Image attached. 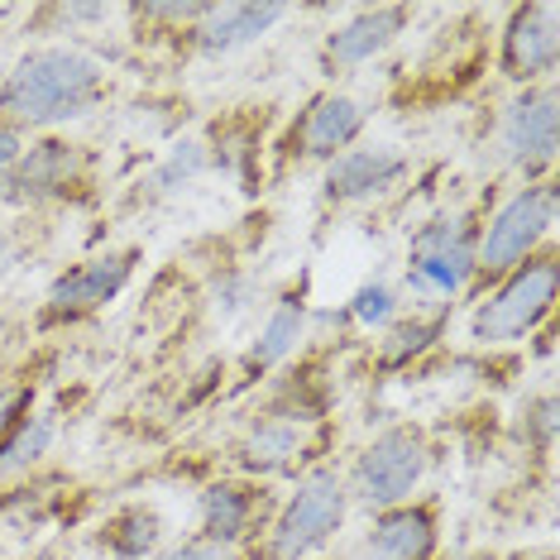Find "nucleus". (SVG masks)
I'll list each match as a JSON object with an SVG mask.
<instances>
[{"instance_id": "23", "label": "nucleus", "mask_w": 560, "mask_h": 560, "mask_svg": "<svg viewBox=\"0 0 560 560\" xmlns=\"http://www.w3.org/2000/svg\"><path fill=\"white\" fill-rule=\"evenodd\" d=\"M207 149H211V173H225L231 183H240V192H259V183H264V139H259L254 125H245V120L221 125V130L207 139Z\"/></svg>"}, {"instance_id": "16", "label": "nucleus", "mask_w": 560, "mask_h": 560, "mask_svg": "<svg viewBox=\"0 0 560 560\" xmlns=\"http://www.w3.org/2000/svg\"><path fill=\"white\" fill-rule=\"evenodd\" d=\"M407 24H412V10H407V5H369V10H354V15H346L336 30H326V39H322V68L330 72V78H346V72L369 68V62H378L393 44L402 39Z\"/></svg>"}, {"instance_id": "8", "label": "nucleus", "mask_w": 560, "mask_h": 560, "mask_svg": "<svg viewBox=\"0 0 560 560\" xmlns=\"http://www.w3.org/2000/svg\"><path fill=\"white\" fill-rule=\"evenodd\" d=\"M499 154L522 183H546L560 154V96L556 82L522 86L499 110Z\"/></svg>"}, {"instance_id": "20", "label": "nucleus", "mask_w": 560, "mask_h": 560, "mask_svg": "<svg viewBox=\"0 0 560 560\" xmlns=\"http://www.w3.org/2000/svg\"><path fill=\"white\" fill-rule=\"evenodd\" d=\"M445 336V312H412V316H398L384 336L374 340V364L384 369V374H402V369L422 364L431 350L441 346Z\"/></svg>"}, {"instance_id": "12", "label": "nucleus", "mask_w": 560, "mask_h": 560, "mask_svg": "<svg viewBox=\"0 0 560 560\" xmlns=\"http://www.w3.org/2000/svg\"><path fill=\"white\" fill-rule=\"evenodd\" d=\"M560 68V10L551 0L513 5L499 30V72L517 86H541Z\"/></svg>"}, {"instance_id": "29", "label": "nucleus", "mask_w": 560, "mask_h": 560, "mask_svg": "<svg viewBox=\"0 0 560 560\" xmlns=\"http://www.w3.org/2000/svg\"><path fill=\"white\" fill-rule=\"evenodd\" d=\"M34 412V384H0V441Z\"/></svg>"}, {"instance_id": "15", "label": "nucleus", "mask_w": 560, "mask_h": 560, "mask_svg": "<svg viewBox=\"0 0 560 560\" xmlns=\"http://www.w3.org/2000/svg\"><path fill=\"white\" fill-rule=\"evenodd\" d=\"M288 15L292 10L278 5V0H231V5H207L201 20L183 34V44L207 62L235 58V54H245V48H254L259 39H269Z\"/></svg>"}, {"instance_id": "22", "label": "nucleus", "mask_w": 560, "mask_h": 560, "mask_svg": "<svg viewBox=\"0 0 560 560\" xmlns=\"http://www.w3.org/2000/svg\"><path fill=\"white\" fill-rule=\"evenodd\" d=\"M211 173V149L201 135H183L177 144L163 149V159L139 177V201H168L177 192H187V187L197 183V177Z\"/></svg>"}, {"instance_id": "26", "label": "nucleus", "mask_w": 560, "mask_h": 560, "mask_svg": "<svg viewBox=\"0 0 560 560\" xmlns=\"http://www.w3.org/2000/svg\"><path fill=\"white\" fill-rule=\"evenodd\" d=\"M259 302H264L259 273L240 269V264H231V269H221V273H211V283H207V307H211V316H215L221 326H235L240 316L259 312Z\"/></svg>"}, {"instance_id": "3", "label": "nucleus", "mask_w": 560, "mask_h": 560, "mask_svg": "<svg viewBox=\"0 0 560 560\" xmlns=\"http://www.w3.org/2000/svg\"><path fill=\"white\" fill-rule=\"evenodd\" d=\"M350 517L346 475L336 465H312L292 479V489L278 499L269 527H264L259 560H312L336 541V532Z\"/></svg>"}, {"instance_id": "25", "label": "nucleus", "mask_w": 560, "mask_h": 560, "mask_svg": "<svg viewBox=\"0 0 560 560\" xmlns=\"http://www.w3.org/2000/svg\"><path fill=\"white\" fill-rule=\"evenodd\" d=\"M398 316H402V292L393 288L384 273L364 278V283L346 298V322L354 330H364V336H384Z\"/></svg>"}, {"instance_id": "32", "label": "nucleus", "mask_w": 560, "mask_h": 560, "mask_svg": "<svg viewBox=\"0 0 560 560\" xmlns=\"http://www.w3.org/2000/svg\"><path fill=\"white\" fill-rule=\"evenodd\" d=\"M5 360H10V354H5V336H0V374H5Z\"/></svg>"}, {"instance_id": "4", "label": "nucleus", "mask_w": 560, "mask_h": 560, "mask_svg": "<svg viewBox=\"0 0 560 560\" xmlns=\"http://www.w3.org/2000/svg\"><path fill=\"white\" fill-rule=\"evenodd\" d=\"M560 215V187L556 177L546 183H522L513 187L489 215H479L475 235V283H499L503 273L522 269L527 259H537L541 249H551Z\"/></svg>"}, {"instance_id": "27", "label": "nucleus", "mask_w": 560, "mask_h": 560, "mask_svg": "<svg viewBox=\"0 0 560 560\" xmlns=\"http://www.w3.org/2000/svg\"><path fill=\"white\" fill-rule=\"evenodd\" d=\"M513 431H517V445L527 455H551V445H556V393L551 388L527 393V398L517 402Z\"/></svg>"}, {"instance_id": "9", "label": "nucleus", "mask_w": 560, "mask_h": 560, "mask_svg": "<svg viewBox=\"0 0 560 560\" xmlns=\"http://www.w3.org/2000/svg\"><path fill=\"white\" fill-rule=\"evenodd\" d=\"M139 269V249H101L92 259L62 269L44 292V326H78L86 316L106 312L130 288Z\"/></svg>"}, {"instance_id": "11", "label": "nucleus", "mask_w": 560, "mask_h": 560, "mask_svg": "<svg viewBox=\"0 0 560 560\" xmlns=\"http://www.w3.org/2000/svg\"><path fill=\"white\" fill-rule=\"evenodd\" d=\"M369 116H374V106H369L364 96L354 92H322L312 96L307 106L298 110V120H292V135H288V159L292 163H326L340 159L346 149H354L369 130Z\"/></svg>"}, {"instance_id": "30", "label": "nucleus", "mask_w": 560, "mask_h": 560, "mask_svg": "<svg viewBox=\"0 0 560 560\" xmlns=\"http://www.w3.org/2000/svg\"><path fill=\"white\" fill-rule=\"evenodd\" d=\"M24 264H30V245H24L20 235L0 231V283H5V278H15Z\"/></svg>"}, {"instance_id": "28", "label": "nucleus", "mask_w": 560, "mask_h": 560, "mask_svg": "<svg viewBox=\"0 0 560 560\" xmlns=\"http://www.w3.org/2000/svg\"><path fill=\"white\" fill-rule=\"evenodd\" d=\"M154 560H245L240 546H225V541H211V537H183L168 551H159Z\"/></svg>"}, {"instance_id": "17", "label": "nucleus", "mask_w": 560, "mask_h": 560, "mask_svg": "<svg viewBox=\"0 0 560 560\" xmlns=\"http://www.w3.org/2000/svg\"><path fill=\"white\" fill-rule=\"evenodd\" d=\"M307 340H312V302H307V283H302V288L278 292V298L269 302L259 330H254V340L245 346L240 369H245L249 384H259V378H269V374H278V369H288L292 360H298Z\"/></svg>"}, {"instance_id": "10", "label": "nucleus", "mask_w": 560, "mask_h": 560, "mask_svg": "<svg viewBox=\"0 0 560 560\" xmlns=\"http://www.w3.org/2000/svg\"><path fill=\"white\" fill-rule=\"evenodd\" d=\"M273 489L264 479H245V475H221L211 483H201L197 493V537L225 541L245 551L249 541L264 537L273 517Z\"/></svg>"}, {"instance_id": "24", "label": "nucleus", "mask_w": 560, "mask_h": 560, "mask_svg": "<svg viewBox=\"0 0 560 560\" xmlns=\"http://www.w3.org/2000/svg\"><path fill=\"white\" fill-rule=\"evenodd\" d=\"M58 445V417L34 407L24 422L0 441V479H24L30 469H39Z\"/></svg>"}, {"instance_id": "2", "label": "nucleus", "mask_w": 560, "mask_h": 560, "mask_svg": "<svg viewBox=\"0 0 560 560\" xmlns=\"http://www.w3.org/2000/svg\"><path fill=\"white\" fill-rule=\"evenodd\" d=\"M475 235L479 211L469 207H441L431 211L412 235H407L402 259V288L412 302L445 312L455 298L475 288Z\"/></svg>"}, {"instance_id": "21", "label": "nucleus", "mask_w": 560, "mask_h": 560, "mask_svg": "<svg viewBox=\"0 0 560 560\" xmlns=\"http://www.w3.org/2000/svg\"><path fill=\"white\" fill-rule=\"evenodd\" d=\"M163 513L154 503H125L101 527V551L110 560H154L163 551Z\"/></svg>"}, {"instance_id": "1", "label": "nucleus", "mask_w": 560, "mask_h": 560, "mask_svg": "<svg viewBox=\"0 0 560 560\" xmlns=\"http://www.w3.org/2000/svg\"><path fill=\"white\" fill-rule=\"evenodd\" d=\"M110 96V72L92 48L39 44L0 78V120L24 135H54L62 125L96 116Z\"/></svg>"}, {"instance_id": "5", "label": "nucleus", "mask_w": 560, "mask_h": 560, "mask_svg": "<svg viewBox=\"0 0 560 560\" xmlns=\"http://www.w3.org/2000/svg\"><path fill=\"white\" fill-rule=\"evenodd\" d=\"M556 298H560V264H556V249H541L537 259H527L522 269L489 283V292L469 312V340L479 350L522 346L537 330H546Z\"/></svg>"}, {"instance_id": "19", "label": "nucleus", "mask_w": 560, "mask_h": 560, "mask_svg": "<svg viewBox=\"0 0 560 560\" xmlns=\"http://www.w3.org/2000/svg\"><path fill=\"white\" fill-rule=\"evenodd\" d=\"M330 402H336V384H330V374L322 364L307 360L298 369H283V374L273 378L259 412L288 417V422H298V427H322L330 417Z\"/></svg>"}, {"instance_id": "31", "label": "nucleus", "mask_w": 560, "mask_h": 560, "mask_svg": "<svg viewBox=\"0 0 560 560\" xmlns=\"http://www.w3.org/2000/svg\"><path fill=\"white\" fill-rule=\"evenodd\" d=\"M24 144H30V135L15 130L10 120H0V173H5L10 163H15V159L24 154Z\"/></svg>"}, {"instance_id": "18", "label": "nucleus", "mask_w": 560, "mask_h": 560, "mask_svg": "<svg viewBox=\"0 0 560 560\" xmlns=\"http://www.w3.org/2000/svg\"><path fill=\"white\" fill-rule=\"evenodd\" d=\"M441 522L431 503H398L369 517L364 560H436Z\"/></svg>"}, {"instance_id": "14", "label": "nucleus", "mask_w": 560, "mask_h": 560, "mask_svg": "<svg viewBox=\"0 0 560 560\" xmlns=\"http://www.w3.org/2000/svg\"><path fill=\"white\" fill-rule=\"evenodd\" d=\"M235 469L245 479H298L302 469H312V455H316V427H298L288 417H273V412H259L249 417L245 431L235 436Z\"/></svg>"}, {"instance_id": "6", "label": "nucleus", "mask_w": 560, "mask_h": 560, "mask_svg": "<svg viewBox=\"0 0 560 560\" xmlns=\"http://www.w3.org/2000/svg\"><path fill=\"white\" fill-rule=\"evenodd\" d=\"M431 475V441L422 427L412 422H393L384 431H374L354 460L346 469V493L350 508H364L369 517L384 513V508L412 503L417 489Z\"/></svg>"}, {"instance_id": "7", "label": "nucleus", "mask_w": 560, "mask_h": 560, "mask_svg": "<svg viewBox=\"0 0 560 560\" xmlns=\"http://www.w3.org/2000/svg\"><path fill=\"white\" fill-rule=\"evenodd\" d=\"M96 159L86 154V144L68 135H34L24 144V154L0 173V201L20 211L39 207H68L92 192Z\"/></svg>"}, {"instance_id": "13", "label": "nucleus", "mask_w": 560, "mask_h": 560, "mask_svg": "<svg viewBox=\"0 0 560 560\" xmlns=\"http://www.w3.org/2000/svg\"><path fill=\"white\" fill-rule=\"evenodd\" d=\"M412 173V159L398 144H354L322 168V201L326 207H374L393 197Z\"/></svg>"}, {"instance_id": "33", "label": "nucleus", "mask_w": 560, "mask_h": 560, "mask_svg": "<svg viewBox=\"0 0 560 560\" xmlns=\"http://www.w3.org/2000/svg\"><path fill=\"white\" fill-rule=\"evenodd\" d=\"M527 560H556V556H551V551H541V556H527Z\"/></svg>"}]
</instances>
